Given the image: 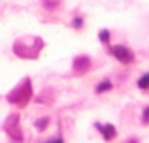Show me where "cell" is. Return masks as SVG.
I'll use <instances>...</instances> for the list:
<instances>
[{
	"instance_id": "12",
	"label": "cell",
	"mask_w": 149,
	"mask_h": 143,
	"mask_svg": "<svg viewBox=\"0 0 149 143\" xmlns=\"http://www.w3.org/2000/svg\"><path fill=\"white\" fill-rule=\"evenodd\" d=\"M72 26H74V28H81V26H83V19H81V17H76L72 21Z\"/></svg>"
},
{
	"instance_id": "14",
	"label": "cell",
	"mask_w": 149,
	"mask_h": 143,
	"mask_svg": "<svg viewBox=\"0 0 149 143\" xmlns=\"http://www.w3.org/2000/svg\"><path fill=\"white\" fill-rule=\"evenodd\" d=\"M45 143H64V140H62V136H55L53 140H49V141H45Z\"/></svg>"
},
{
	"instance_id": "15",
	"label": "cell",
	"mask_w": 149,
	"mask_h": 143,
	"mask_svg": "<svg viewBox=\"0 0 149 143\" xmlns=\"http://www.w3.org/2000/svg\"><path fill=\"white\" fill-rule=\"evenodd\" d=\"M127 143H138V140H136V137H130V140H128Z\"/></svg>"
},
{
	"instance_id": "10",
	"label": "cell",
	"mask_w": 149,
	"mask_h": 143,
	"mask_svg": "<svg viewBox=\"0 0 149 143\" xmlns=\"http://www.w3.org/2000/svg\"><path fill=\"white\" fill-rule=\"evenodd\" d=\"M109 38H111V34H109V30H100V34H98V40L102 41V44L108 47L109 45Z\"/></svg>"
},
{
	"instance_id": "13",
	"label": "cell",
	"mask_w": 149,
	"mask_h": 143,
	"mask_svg": "<svg viewBox=\"0 0 149 143\" xmlns=\"http://www.w3.org/2000/svg\"><path fill=\"white\" fill-rule=\"evenodd\" d=\"M142 122L143 124H149V107L143 109V115H142Z\"/></svg>"
},
{
	"instance_id": "1",
	"label": "cell",
	"mask_w": 149,
	"mask_h": 143,
	"mask_svg": "<svg viewBox=\"0 0 149 143\" xmlns=\"http://www.w3.org/2000/svg\"><path fill=\"white\" fill-rule=\"evenodd\" d=\"M42 47H44V41L36 36H25L21 40H17L13 44V51L15 55H19L21 59H36L40 55Z\"/></svg>"
},
{
	"instance_id": "9",
	"label": "cell",
	"mask_w": 149,
	"mask_h": 143,
	"mask_svg": "<svg viewBox=\"0 0 149 143\" xmlns=\"http://www.w3.org/2000/svg\"><path fill=\"white\" fill-rule=\"evenodd\" d=\"M138 87L142 88V90H147V88H149V72L143 73V75L138 79Z\"/></svg>"
},
{
	"instance_id": "5",
	"label": "cell",
	"mask_w": 149,
	"mask_h": 143,
	"mask_svg": "<svg viewBox=\"0 0 149 143\" xmlns=\"http://www.w3.org/2000/svg\"><path fill=\"white\" fill-rule=\"evenodd\" d=\"M74 73H77V75H85L89 70H91V59H89L87 55H79L74 59V66H72Z\"/></svg>"
},
{
	"instance_id": "3",
	"label": "cell",
	"mask_w": 149,
	"mask_h": 143,
	"mask_svg": "<svg viewBox=\"0 0 149 143\" xmlns=\"http://www.w3.org/2000/svg\"><path fill=\"white\" fill-rule=\"evenodd\" d=\"M4 130H6V134L11 140H15L19 143L25 140V137H23V132H21V126H19V115H10L6 124H4Z\"/></svg>"
},
{
	"instance_id": "6",
	"label": "cell",
	"mask_w": 149,
	"mask_h": 143,
	"mask_svg": "<svg viewBox=\"0 0 149 143\" xmlns=\"http://www.w3.org/2000/svg\"><path fill=\"white\" fill-rule=\"evenodd\" d=\"M95 128L102 134V137H104L106 141H113L117 137V130H115L113 124H102V122H96Z\"/></svg>"
},
{
	"instance_id": "4",
	"label": "cell",
	"mask_w": 149,
	"mask_h": 143,
	"mask_svg": "<svg viewBox=\"0 0 149 143\" xmlns=\"http://www.w3.org/2000/svg\"><path fill=\"white\" fill-rule=\"evenodd\" d=\"M108 47H109V53H111L119 62H123V64L134 62V53H132L127 45H108Z\"/></svg>"
},
{
	"instance_id": "11",
	"label": "cell",
	"mask_w": 149,
	"mask_h": 143,
	"mask_svg": "<svg viewBox=\"0 0 149 143\" xmlns=\"http://www.w3.org/2000/svg\"><path fill=\"white\" fill-rule=\"evenodd\" d=\"M42 4H44V8H47V10H55V8H58L61 0H42Z\"/></svg>"
},
{
	"instance_id": "2",
	"label": "cell",
	"mask_w": 149,
	"mask_h": 143,
	"mask_svg": "<svg viewBox=\"0 0 149 143\" xmlns=\"http://www.w3.org/2000/svg\"><path fill=\"white\" fill-rule=\"evenodd\" d=\"M30 98H32V81H30L29 77L23 79L21 83L8 94V102L13 104V106H19V107H25L26 104L30 102Z\"/></svg>"
},
{
	"instance_id": "7",
	"label": "cell",
	"mask_w": 149,
	"mask_h": 143,
	"mask_svg": "<svg viewBox=\"0 0 149 143\" xmlns=\"http://www.w3.org/2000/svg\"><path fill=\"white\" fill-rule=\"evenodd\" d=\"M111 81L109 79H104V81H100L98 85H96V94H104V92H108V90H111Z\"/></svg>"
},
{
	"instance_id": "8",
	"label": "cell",
	"mask_w": 149,
	"mask_h": 143,
	"mask_svg": "<svg viewBox=\"0 0 149 143\" xmlns=\"http://www.w3.org/2000/svg\"><path fill=\"white\" fill-rule=\"evenodd\" d=\"M49 126V117H42V119H38L36 122H34V128L38 130V132H42V130H45Z\"/></svg>"
}]
</instances>
